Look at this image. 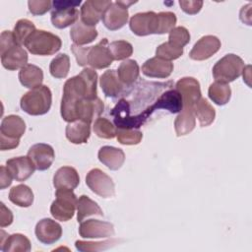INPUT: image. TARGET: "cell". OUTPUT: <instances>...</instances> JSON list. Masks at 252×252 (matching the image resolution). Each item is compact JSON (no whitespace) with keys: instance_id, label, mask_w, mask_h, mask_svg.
Returning <instances> with one entry per match:
<instances>
[{"instance_id":"40","label":"cell","mask_w":252,"mask_h":252,"mask_svg":"<svg viewBox=\"0 0 252 252\" xmlns=\"http://www.w3.org/2000/svg\"><path fill=\"white\" fill-rule=\"evenodd\" d=\"M158 15V29L157 34H163L169 32L176 24V16L172 12H159Z\"/></svg>"},{"instance_id":"6","label":"cell","mask_w":252,"mask_h":252,"mask_svg":"<svg viewBox=\"0 0 252 252\" xmlns=\"http://www.w3.org/2000/svg\"><path fill=\"white\" fill-rule=\"evenodd\" d=\"M81 1L60 0L53 1V10L51 12V23L57 29H65L78 22L79 10L76 8Z\"/></svg>"},{"instance_id":"28","label":"cell","mask_w":252,"mask_h":252,"mask_svg":"<svg viewBox=\"0 0 252 252\" xmlns=\"http://www.w3.org/2000/svg\"><path fill=\"white\" fill-rule=\"evenodd\" d=\"M196 126L194 110L192 108H182L174 121V129L178 137L189 134Z\"/></svg>"},{"instance_id":"47","label":"cell","mask_w":252,"mask_h":252,"mask_svg":"<svg viewBox=\"0 0 252 252\" xmlns=\"http://www.w3.org/2000/svg\"><path fill=\"white\" fill-rule=\"evenodd\" d=\"M13 222V214L4 203H0V226L5 227Z\"/></svg>"},{"instance_id":"15","label":"cell","mask_w":252,"mask_h":252,"mask_svg":"<svg viewBox=\"0 0 252 252\" xmlns=\"http://www.w3.org/2000/svg\"><path fill=\"white\" fill-rule=\"evenodd\" d=\"M129 13L127 8L119 4L118 1L112 2V4L105 10L102 15V23L104 27L109 31H117L125 26L128 22Z\"/></svg>"},{"instance_id":"27","label":"cell","mask_w":252,"mask_h":252,"mask_svg":"<svg viewBox=\"0 0 252 252\" xmlns=\"http://www.w3.org/2000/svg\"><path fill=\"white\" fill-rule=\"evenodd\" d=\"M1 250L4 252H28L32 249L30 239L21 233L1 237Z\"/></svg>"},{"instance_id":"16","label":"cell","mask_w":252,"mask_h":252,"mask_svg":"<svg viewBox=\"0 0 252 252\" xmlns=\"http://www.w3.org/2000/svg\"><path fill=\"white\" fill-rule=\"evenodd\" d=\"M36 238L43 244L49 245L58 241L62 235L61 225L51 219H42L35 225Z\"/></svg>"},{"instance_id":"25","label":"cell","mask_w":252,"mask_h":252,"mask_svg":"<svg viewBox=\"0 0 252 252\" xmlns=\"http://www.w3.org/2000/svg\"><path fill=\"white\" fill-rule=\"evenodd\" d=\"M70 36L74 44L81 46L93 42L97 36V31L94 27L88 26L80 20L72 26L70 30Z\"/></svg>"},{"instance_id":"21","label":"cell","mask_w":252,"mask_h":252,"mask_svg":"<svg viewBox=\"0 0 252 252\" xmlns=\"http://www.w3.org/2000/svg\"><path fill=\"white\" fill-rule=\"evenodd\" d=\"M99 85L105 96L113 98L120 95L125 88V86L118 78L117 71L113 69L105 71L100 76Z\"/></svg>"},{"instance_id":"30","label":"cell","mask_w":252,"mask_h":252,"mask_svg":"<svg viewBox=\"0 0 252 252\" xmlns=\"http://www.w3.org/2000/svg\"><path fill=\"white\" fill-rule=\"evenodd\" d=\"M90 216H99L102 217L103 213L100 207L94 200L86 195L79 197L77 202V220L82 222L86 218Z\"/></svg>"},{"instance_id":"43","label":"cell","mask_w":252,"mask_h":252,"mask_svg":"<svg viewBox=\"0 0 252 252\" xmlns=\"http://www.w3.org/2000/svg\"><path fill=\"white\" fill-rule=\"evenodd\" d=\"M28 6H29V11L33 16H41L52 8V2L49 0H43V1L31 0L28 2Z\"/></svg>"},{"instance_id":"11","label":"cell","mask_w":252,"mask_h":252,"mask_svg":"<svg viewBox=\"0 0 252 252\" xmlns=\"http://www.w3.org/2000/svg\"><path fill=\"white\" fill-rule=\"evenodd\" d=\"M176 91L180 94L183 108H192L194 104L202 97L199 82L193 77L181 78L176 83Z\"/></svg>"},{"instance_id":"13","label":"cell","mask_w":252,"mask_h":252,"mask_svg":"<svg viewBox=\"0 0 252 252\" xmlns=\"http://www.w3.org/2000/svg\"><path fill=\"white\" fill-rule=\"evenodd\" d=\"M79 233L83 238H100L113 236L115 231L113 224L108 221L88 220L81 222Z\"/></svg>"},{"instance_id":"14","label":"cell","mask_w":252,"mask_h":252,"mask_svg":"<svg viewBox=\"0 0 252 252\" xmlns=\"http://www.w3.org/2000/svg\"><path fill=\"white\" fill-rule=\"evenodd\" d=\"M28 157L32 160L37 170L43 171L51 166L55 158V153L50 145L38 143L30 148Z\"/></svg>"},{"instance_id":"48","label":"cell","mask_w":252,"mask_h":252,"mask_svg":"<svg viewBox=\"0 0 252 252\" xmlns=\"http://www.w3.org/2000/svg\"><path fill=\"white\" fill-rule=\"evenodd\" d=\"M12 179H14V178H13L11 172L9 171V169L7 168V166L1 165V167H0V188L3 190L5 188L9 187L12 184Z\"/></svg>"},{"instance_id":"31","label":"cell","mask_w":252,"mask_h":252,"mask_svg":"<svg viewBox=\"0 0 252 252\" xmlns=\"http://www.w3.org/2000/svg\"><path fill=\"white\" fill-rule=\"evenodd\" d=\"M9 200L19 207L28 208L33 203V193L29 186L19 184L10 190Z\"/></svg>"},{"instance_id":"20","label":"cell","mask_w":252,"mask_h":252,"mask_svg":"<svg viewBox=\"0 0 252 252\" xmlns=\"http://www.w3.org/2000/svg\"><path fill=\"white\" fill-rule=\"evenodd\" d=\"M97 158L99 161L110 170H118L125 161L124 152L112 146H103L99 149Z\"/></svg>"},{"instance_id":"4","label":"cell","mask_w":252,"mask_h":252,"mask_svg":"<svg viewBox=\"0 0 252 252\" xmlns=\"http://www.w3.org/2000/svg\"><path fill=\"white\" fill-rule=\"evenodd\" d=\"M244 68L243 60L238 55L229 53L215 64L213 67V77L216 82L228 84L240 77Z\"/></svg>"},{"instance_id":"26","label":"cell","mask_w":252,"mask_h":252,"mask_svg":"<svg viewBox=\"0 0 252 252\" xmlns=\"http://www.w3.org/2000/svg\"><path fill=\"white\" fill-rule=\"evenodd\" d=\"M19 80L24 87L32 90L41 86L43 81V72L36 65L27 64L20 70Z\"/></svg>"},{"instance_id":"32","label":"cell","mask_w":252,"mask_h":252,"mask_svg":"<svg viewBox=\"0 0 252 252\" xmlns=\"http://www.w3.org/2000/svg\"><path fill=\"white\" fill-rule=\"evenodd\" d=\"M195 117L198 118L199 123L202 127H206L211 125L216 117L215 108L208 102V100L204 97H201L193 107Z\"/></svg>"},{"instance_id":"22","label":"cell","mask_w":252,"mask_h":252,"mask_svg":"<svg viewBox=\"0 0 252 252\" xmlns=\"http://www.w3.org/2000/svg\"><path fill=\"white\" fill-rule=\"evenodd\" d=\"M80 183L79 173L74 167L62 166L53 176V186L56 189H75Z\"/></svg>"},{"instance_id":"37","label":"cell","mask_w":252,"mask_h":252,"mask_svg":"<svg viewBox=\"0 0 252 252\" xmlns=\"http://www.w3.org/2000/svg\"><path fill=\"white\" fill-rule=\"evenodd\" d=\"M108 47L114 60H126L133 53L132 44L126 40L112 41Z\"/></svg>"},{"instance_id":"18","label":"cell","mask_w":252,"mask_h":252,"mask_svg":"<svg viewBox=\"0 0 252 252\" xmlns=\"http://www.w3.org/2000/svg\"><path fill=\"white\" fill-rule=\"evenodd\" d=\"M173 71V64L170 61L153 57L148 59L142 66V72L145 76L150 78L165 79L171 75Z\"/></svg>"},{"instance_id":"2","label":"cell","mask_w":252,"mask_h":252,"mask_svg":"<svg viewBox=\"0 0 252 252\" xmlns=\"http://www.w3.org/2000/svg\"><path fill=\"white\" fill-rule=\"evenodd\" d=\"M52 94L47 86L41 85L26 93L20 101L21 108L28 114L37 116L47 113L51 107Z\"/></svg>"},{"instance_id":"41","label":"cell","mask_w":252,"mask_h":252,"mask_svg":"<svg viewBox=\"0 0 252 252\" xmlns=\"http://www.w3.org/2000/svg\"><path fill=\"white\" fill-rule=\"evenodd\" d=\"M190 41V33L184 27H175L169 32L168 42L176 47L183 48Z\"/></svg>"},{"instance_id":"8","label":"cell","mask_w":252,"mask_h":252,"mask_svg":"<svg viewBox=\"0 0 252 252\" xmlns=\"http://www.w3.org/2000/svg\"><path fill=\"white\" fill-rule=\"evenodd\" d=\"M107 38H102L94 46H89L87 53V63L94 69H104L113 62V57L108 47Z\"/></svg>"},{"instance_id":"39","label":"cell","mask_w":252,"mask_h":252,"mask_svg":"<svg viewBox=\"0 0 252 252\" xmlns=\"http://www.w3.org/2000/svg\"><path fill=\"white\" fill-rule=\"evenodd\" d=\"M116 138L122 145H138L143 139V134L139 130L117 128Z\"/></svg>"},{"instance_id":"17","label":"cell","mask_w":252,"mask_h":252,"mask_svg":"<svg viewBox=\"0 0 252 252\" xmlns=\"http://www.w3.org/2000/svg\"><path fill=\"white\" fill-rule=\"evenodd\" d=\"M6 166L16 181H25L34 172L35 165L29 157H17L6 161Z\"/></svg>"},{"instance_id":"46","label":"cell","mask_w":252,"mask_h":252,"mask_svg":"<svg viewBox=\"0 0 252 252\" xmlns=\"http://www.w3.org/2000/svg\"><path fill=\"white\" fill-rule=\"evenodd\" d=\"M203 1H179V5L183 12L189 15L199 13L203 7Z\"/></svg>"},{"instance_id":"49","label":"cell","mask_w":252,"mask_h":252,"mask_svg":"<svg viewBox=\"0 0 252 252\" xmlns=\"http://www.w3.org/2000/svg\"><path fill=\"white\" fill-rule=\"evenodd\" d=\"M20 140L19 139H12L5 137L3 135H0V150L6 151V150H12L19 146Z\"/></svg>"},{"instance_id":"44","label":"cell","mask_w":252,"mask_h":252,"mask_svg":"<svg viewBox=\"0 0 252 252\" xmlns=\"http://www.w3.org/2000/svg\"><path fill=\"white\" fill-rule=\"evenodd\" d=\"M16 44H19V43L17 42L13 32L11 31L2 32L0 35V55Z\"/></svg>"},{"instance_id":"23","label":"cell","mask_w":252,"mask_h":252,"mask_svg":"<svg viewBox=\"0 0 252 252\" xmlns=\"http://www.w3.org/2000/svg\"><path fill=\"white\" fill-rule=\"evenodd\" d=\"M65 135L73 144L87 143L91 135V123L83 120L69 122L65 129Z\"/></svg>"},{"instance_id":"1","label":"cell","mask_w":252,"mask_h":252,"mask_svg":"<svg viewBox=\"0 0 252 252\" xmlns=\"http://www.w3.org/2000/svg\"><path fill=\"white\" fill-rule=\"evenodd\" d=\"M97 73L93 68H85L77 76L68 79L63 87L61 99V115L81 98L97 97L96 93Z\"/></svg>"},{"instance_id":"7","label":"cell","mask_w":252,"mask_h":252,"mask_svg":"<svg viewBox=\"0 0 252 252\" xmlns=\"http://www.w3.org/2000/svg\"><path fill=\"white\" fill-rule=\"evenodd\" d=\"M87 186L96 195L102 198H111L115 195L113 180L99 168L90 170L86 176Z\"/></svg>"},{"instance_id":"12","label":"cell","mask_w":252,"mask_h":252,"mask_svg":"<svg viewBox=\"0 0 252 252\" xmlns=\"http://www.w3.org/2000/svg\"><path fill=\"white\" fill-rule=\"evenodd\" d=\"M220 40L215 35H205L201 37L189 52V57L196 61L209 59L220 48Z\"/></svg>"},{"instance_id":"5","label":"cell","mask_w":252,"mask_h":252,"mask_svg":"<svg viewBox=\"0 0 252 252\" xmlns=\"http://www.w3.org/2000/svg\"><path fill=\"white\" fill-rule=\"evenodd\" d=\"M55 200L50 206V214L52 217L61 221L71 220L77 208V196L70 189H56Z\"/></svg>"},{"instance_id":"33","label":"cell","mask_w":252,"mask_h":252,"mask_svg":"<svg viewBox=\"0 0 252 252\" xmlns=\"http://www.w3.org/2000/svg\"><path fill=\"white\" fill-rule=\"evenodd\" d=\"M210 99L218 105L226 104L231 96V90L228 84L215 82L210 85L208 90Z\"/></svg>"},{"instance_id":"29","label":"cell","mask_w":252,"mask_h":252,"mask_svg":"<svg viewBox=\"0 0 252 252\" xmlns=\"http://www.w3.org/2000/svg\"><path fill=\"white\" fill-rule=\"evenodd\" d=\"M139 65L137 61L133 59L124 60L117 69L118 78L125 87H130L136 82L139 77Z\"/></svg>"},{"instance_id":"36","label":"cell","mask_w":252,"mask_h":252,"mask_svg":"<svg viewBox=\"0 0 252 252\" xmlns=\"http://www.w3.org/2000/svg\"><path fill=\"white\" fill-rule=\"evenodd\" d=\"M94 132L97 137L102 139H112L116 137L117 129L108 119L104 117H97L94 123Z\"/></svg>"},{"instance_id":"35","label":"cell","mask_w":252,"mask_h":252,"mask_svg":"<svg viewBox=\"0 0 252 252\" xmlns=\"http://www.w3.org/2000/svg\"><path fill=\"white\" fill-rule=\"evenodd\" d=\"M35 31V26L28 19L19 20L14 27V36L20 45H24L27 38Z\"/></svg>"},{"instance_id":"3","label":"cell","mask_w":252,"mask_h":252,"mask_svg":"<svg viewBox=\"0 0 252 252\" xmlns=\"http://www.w3.org/2000/svg\"><path fill=\"white\" fill-rule=\"evenodd\" d=\"M25 47L34 55H53L60 50L62 41L60 37L52 32L35 30L26 40Z\"/></svg>"},{"instance_id":"19","label":"cell","mask_w":252,"mask_h":252,"mask_svg":"<svg viewBox=\"0 0 252 252\" xmlns=\"http://www.w3.org/2000/svg\"><path fill=\"white\" fill-rule=\"evenodd\" d=\"M1 63L7 70L22 69L28 63V52L22 45L16 44L1 54Z\"/></svg>"},{"instance_id":"9","label":"cell","mask_w":252,"mask_h":252,"mask_svg":"<svg viewBox=\"0 0 252 252\" xmlns=\"http://www.w3.org/2000/svg\"><path fill=\"white\" fill-rule=\"evenodd\" d=\"M129 27L133 33L139 36L157 34L158 15L153 11L137 13L130 19Z\"/></svg>"},{"instance_id":"38","label":"cell","mask_w":252,"mask_h":252,"mask_svg":"<svg viewBox=\"0 0 252 252\" xmlns=\"http://www.w3.org/2000/svg\"><path fill=\"white\" fill-rule=\"evenodd\" d=\"M182 54H183V48L176 47L171 43H169L168 41L159 44L156 49V57H158L166 61L175 60L179 58Z\"/></svg>"},{"instance_id":"10","label":"cell","mask_w":252,"mask_h":252,"mask_svg":"<svg viewBox=\"0 0 252 252\" xmlns=\"http://www.w3.org/2000/svg\"><path fill=\"white\" fill-rule=\"evenodd\" d=\"M111 4L112 2L109 0H87L80 10L81 21L88 26L95 27Z\"/></svg>"},{"instance_id":"45","label":"cell","mask_w":252,"mask_h":252,"mask_svg":"<svg viewBox=\"0 0 252 252\" xmlns=\"http://www.w3.org/2000/svg\"><path fill=\"white\" fill-rule=\"evenodd\" d=\"M88 49H89V47H83V46H80L77 44L71 45V51L75 55V58H76L79 66L85 67L88 65V63H87Z\"/></svg>"},{"instance_id":"50","label":"cell","mask_w":252,"mask_h":252,"mask_svg":"<svg viewBox=\"0 0 252 252\" xmlns=\"http://www.w3.org/2000/svg\"><path fill=\"white\" fill-rule=\"evenodd\" d=\"M118 2H119V4H121L125 8H128L130 5L136 3V1H118Z\"/></svg>"},{"instance_id":"34","label":"cell","mask_w":252,"mask_h":252,"mask_svg":"<svg viewBox=\"0 0 252 252\" xmlns=\"http://www.w3.org/2000/svg\"><path fill=\"white\" fill-rule=\"evenodd\" d=\"M70 70V58L65 53H60L53 58L49 65V71L52 77L56 79L66 78Z\"/></svg>"},{"instance_id":"24","label":"cell","mask_w":252,"mask_h":252,"mask_svg":"<svg viewBox=\"0 0 252 252\" xmlns=\"http://www.w3.org/2000/svg\"><path fill=\"white\" fill-rule=\"evenodd\" d=\"M26 123L19 115H8L3 118L0 126V135L12 139H19L25 134Z\"/></svg>"},{"instance_id":"42","label":"cell","mask_w":252,"mask_h":252,"mask_svg":"<svg viewBox=\"0 0 252 252\" xmlns=\"http://www.w3.org/2000/svg\"><path fill=\"white\" fill-rule=\"evenodd\" d=\"M115 240H106L103 242H91V241H82L78 240L76 241L75 245L77 250L79 251H99L106 249L111 246V244H114Z\"/></svg>"}]
</instances>
